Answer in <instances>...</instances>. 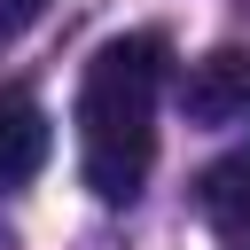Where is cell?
Listing matches in <instances>:
<instances>
[{"label":"cell","mask_w":250,"mask_h":250,"mask_svg":"<svg viewBox=\"0 0 250 250\" xmlns=\"http://www.w3.org/2000/svg\"><path fill=\"white\" fill-rule=\"evenodd\" d=\"M47 148H55L47 109H39L31 94H0V195H8V188H23V180L47 164Z\"/></svg>","instance_id":"277c9868"},{"label":"cell","mask_w":250,"mask_h":250,"mask_svg":"<svg viewBox=\"0 0 250 250\" xmlns=\"http://www.w3.org/2000/svg\"><path fill=\"white\" fill-rule=\"evenodd\" d=\"M195 203H203V219H211L234 250H250V141H234V148L195 180Z\"/></svg>","instance_id":"3957f363"},{"label":"cell","mask_w":250,"mask_h":250,"mask_svg":"<svg viewBox=\"0 0 250 250\" xmlns=\"http://www.w3.org/2000/svg\"><path fill=\"white\" fill-rule=\"evenodd\" d=\"M172 78L164 31H117L78 78V172L94 203H133L156 164V94Z\"/></svg>","instance_id":"6da1fadb"},{"label":"cell","mask_w":250,"mask_h":250,"mask_svg":"<svg viewBox=\"0 0 250 250\" xmlns=\"http://www.w3.org/2000/svg\"><path fill=\"white\" fill-rule=\"evenodd\" d=\"M180 102H188V117H203V125L250 117V47H211V55L180 78Z\"/></svg>","instance_id":"7a4b0ae2"},{"label":"cell","mask_w":250,"mask_h":250,"mask_svg":"<svg viewBox=\"0 0 250 250\" xmlns=\"http://www.w3.org/2000/svg\"><path fill=\"white\" fill-rule=\"evenodd\" d=\"M47 8H55V0H0V47H8V39H23Z\"/></svg>","instance_id":"5b68a950"}]
</instances>
